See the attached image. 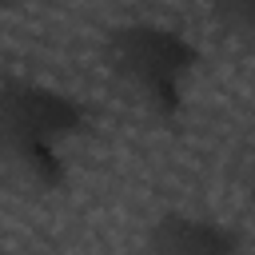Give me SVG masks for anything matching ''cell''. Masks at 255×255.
Instances as JSON below:
<instances>
[{"mask_svg":"<svg viewBox=\"0 0 255 255\" xmlns=\"http://www.w3.org/2000/svg\"><path fill=\"white\" fill-rule=\"evenodd\" d=\"M215 20L255 56V0H215Z\"/></svg>","mask_w":255,"mask_h":255,"instance_id":"obj_4","label":"cell"},{"mask_svg":"<svg viewBox=\"0 0 255 255\" xmlns=\"http://www.w3.org/2000/svg\"><path fill=\"white\" fill-rule=\"evenodd\" d=\"M243 251H247L243 231L211 215L171 211L155 219L147 231V255H243Z\"/></svg>","mask_w":255,"mask_h":255,"instance_id":"obj_3","label":"cell"},{"mask_svg":"<svg viewBox=\"0 0 255 255\" xmlns=\"http://www.w3.org/2000/svg\"><path fill=\"white\" fill-rule=\"evenodd\" d=\"M92 108L40 80H8L0 96V151L8 171L36 195H56L72 179V147L88 135Z\"/></svg>","mask_w":255,"mask_h":255,"instance_id":"obj_1","label":"cell"},{"mask_svg":"<svg viewBox=\"0 0 255 255\" xmlns=\"http://www.w3.org/2000/svg\"><path fill=\"white\" fill-rule=\"evenodd\" d=\"M108 60H112L116 80L135 96V104L159 128L183 124L191 84L203 64V52L191 36H183L171 24L135 20L112 32Z\"/></svg>","mask_w":255,"mask_h":255,"instance_id":"obj_2","label":"cell"}]
</instances>
